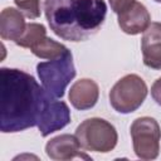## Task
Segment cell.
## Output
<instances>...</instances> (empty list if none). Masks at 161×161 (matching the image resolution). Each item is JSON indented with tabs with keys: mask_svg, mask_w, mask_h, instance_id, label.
<instances>
[{
	"mask_svg": "<svg viewBox=\"0 0 161 161\" xmlns=\"http://www.w3.org/2000/svg\"><path fill=\"white\" fill-rule=\"evenodd\" d=\"M18 9L30 19H36L40 16V0H14Z\"/></svg>",
	"mask_w": 161,
	"mask_h": 161,
	"instance_id": "15",
	"label": "cell"
},
{
	"mask_svg": "<svg viewBox=\"0 0 161 161\" xmlns=\"http://www.w3.org/2000/svg\"><path fill=\"white\" fill-rule=\"evenodd\" d=\"M147 96V86L137 74L122 77L109 92V103L119 113L135 112Z\"/></svg>",
	"mask_w": 161,
	"mask_h": 161,
	"instance_id": "5",
	"label": "cell"
},
{
	"mask_svg": "<svg viewBox=\"0 0 161 161\" xmlns=\"http://www.w3.org/2000/svg\"><path fill=\"white\" fill-rule=\"evenodd\" d=\"M45 36H47V30L44 25L38 24V23H29L26 24L24 33L15 42V44L21 48H31L33 45H35L38 42L44 39Z\"/></svg>",
	"mask_w": 161,
	"mask_h": 161,
	"instance_id": "14",
	"label": "cell"
},
{
	"mask_svg": "<svg viewBox=\"0 0 161 161\" xmlns=\"http://www.w3.org/2000/svg\"><path fill=\"white\" fill-rule=\"evenodd\" d=\"M155 1H156V3H161V0H155Z\"/></svg>",
	"mask_w": 161,
	"mask_h": 161,
	"instance_id": "18",
	"label": "cell"
},
{
	"mask_svg": "<svg viewBox=\"0 0 161 161\" xmlns=\"http://www.w3.org/2000/svg\"><path fill=\"white\" fill-rule=\"evenodd\" d=\"M151 96L153 98V101L161 106V78L156 79L151 87Z\"/></svg>",
	"mask_w": 161,
	"mask_h": 161,
	"instance_id": "17",
	"label": "cell"
},
{
	"mask_svg": "<svg viewBox=\"0 0 161 161\" xmlns=\"http://www.w3.org/2000/svg\"><path fill=\"white\" fill-rule=\"evenodd\" d=\"M26 28L24 14L14 8H5L0 14V36L16 42Z\"/></svg>",
	"mask_w": 161,
	"mask_h": 161,
	"instance_id": "12",
	"label": "cell"
},
{
	"mask_svg": "<svg viewBox=\"0 0 161 161\" xmlns=\"http://www.w3.org/2000/svg\"><path fill=\"white\" fill-rule=\"evenodd\" d=\"M49 93L20 69H0V130L20 132L38 126Z\"/></svg>",
	"mask_w": 161,
	"mask_h": 161,
	"instance_id": "1",
	"label": "cell"
},
{
	"mask_svg": "<svg viewBox=\"0 0 161 161\" xmlns=\"http://www.w3.org/2000/svg\"><path fill=\"white\" fill-rule=\"evenodd\" d=\"M68 48L64 47L63 44L45 36L44 39H42L40 42H38L35 45H33L30 48L31 53L34 55H36L38 58H43V59H55L58 57H60Z\"/></svg>",
	"mask_w": 161,
	"mask_h": 161,
	"instance_id": "13",
	"label": "cell"
},
{
	"mask_svg": "<svg viewBox=\"0 0 161 161\" xmlns=\"http://www.w3.org/2000/svg\"><path fill=\"white\" fill-rule=\"evenodd\" d=\"M75 137L78 138L82 148L103 153L112 151L118 141L114 126L98 117L83 121L75 130Z\"/></svg>",
	"mask_w": 161,
	"mask_h": 161,
	"instance_id": "4",
	"label": "cell"
},
{
	"mask_svg": "<svg viewBox=\"0 0 161 161\" xmlns=\"http://www.w3.org/2000/svg\"><path fill=\"white\" fill-rule=\"evenodd\" d=\"M133 151L142 160H153L160 152L161 128L152 117H140L131 125Z\"/></svg>",
	"mask_w": 161,
	"mask_h": 161,
	"instance_id": "6",
	"label": "cell"
},
{
	"mask_svg": "<svg viewBox=\"0 0 161 161\" xmlns=\"http://www.w3.org/2000/svg\"><path fill=\"white\" fill-rule=\"evenodd\" d=\"M44 13L53 33L69 42H83L103 25L104 0H45Z\"/></svg>",
	"mask_w": 161,
	"mask_h": 161,
	"instance_id": "2",
	"label": "cell"
},
{
	"mask_svg": "<svg viewBox=\"0 0 161 161\" xmlns=\"http://www.w3.org/2000/svg\"><path fill=\"white\" fill-rule=\"evenodd\" d=\"M151 24V16L146 6L135 1L128 9L118 14V25L126 34L136 35L143 33Z\"/></svg>",
	"mask_w": 161,
	"mask_h": 161,
	"instance_id": "10",
	"label": "cell"
},
{
	"mask_svg": "<svg viewBox=\"0 0 161 161\" xmlns=\"http://www.w3.org/2000/svg\"><path fill=\"white\" fill-rule=\"evenodd\" d=\"M36 72L44 89L55 98H62L70 80L75 77L73 55L67 49L60 57L42 62L36 65Z\"/></svg>",
	"mask_w": 161,
	"mask_h": 161,
	"instance_id": "3",
	"label": "cell"
},
{
	"mask_svg": "<svg viewBox=\"0 0 161 161\" xmlns=\"http://www.w3.org/2000/svg\"><path fill=\"white\" fill-rule=\"evenodd\" d=\"M70 122V111L65 102L58 101L52 94L48 96L44 109L42 112L38 128L43 137L64 128Z\"/></svg>",
	"mask_w": 161,
	"mask_h": 161,
	"instance_id": "7",
	"label": "cell"
},
{
	"mask_svg": "<svg viewBox=\"0 0 161 161\" xmlns=\"http://www.w3.org/2000/svg\"><path fill=\"white\" fill-rule=\"evenodd\" d=\"M82 146L75 135H59L53 137L45 145V152L49 158L54 161H68L73 158L91 160V157L80 151Z\"/></svg>",
	"mask_w": 161,
	"mask_h": 161,
	"instance_id": "8",
	"label": "cell"
},
{
	"mask_svg": "<svg viewBox=\"0 0 161 161\" xmlns=\"http://www.w3.org/2000/svg\"><path fill=\"white\" fill-rule=\"evenodd\" d=\"M141 50L146 67L161 69V23H151L143 31Z\"/></svg>",
	"mask_w": 161,
	"mask_h": 161,
	"instance_id": "9",
	"label": "cell"
},
{
	"mask_svg": "<svg viewBox=\"0 0 161 161\" xmlns=\"http://www.w3.org/2000/svg\"><path fill=\"white\" fill-rule=\"evenodd\" d=\"M99 97L98 84L93 79L83 78L77 80L69 91V101L77 109L84 111L92 108Z\"/></svg>",
	"mask_w": 161,
	"mask_h": 161,
	"instance_id": "11",
	"label": "cell"
},
{
	"mask_svg": "<svg viewBox=\"0 0 161 161\" xmlns=\"http://www.w3.org/2000/svg\"><path fill=\"white\" fill-rule=\"evenodd\" d=\"M111 9L116 13V14H121L122 11H125L126 9H128L136 0H108Z\"/></svg>",
	"mask_w": 161,
	"mask_h": 161,
	"instance_id": "16",
	"label": "cell"
}]
</instances>
